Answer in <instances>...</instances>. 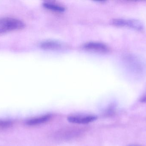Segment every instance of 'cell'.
<instances>
[{"mask_svg": "<svg viewBox=\"0 0 146 146\" xmlns=\"http://www.w3.org/2000/svg\"><path fill=\"white\" fill-rule=\"evenodd\" d=\"M87 50L100 53H106L109 51V48L104 44L99 42H92L86 43L84 45Z\"/></svg>", "mask_w": 146, "mask_h": 146, "instance_id": "cell-4", "label": "cell"}, {"mask_svg": "<svg viewBox=\"0 0 146 146\" xmlns=\"http://www.w3.org/2000/svg\"><path fill=\"white\" fill-rule=\"evenodd\" d=\"M41 46L42 49L47 50H56L60 49L62 44L57 41L48 40L42 42Z\"/></svg>", "mask_w": 146, "mask_h": 146, "instance_id": "cell-7", "label": "cell"}, {"mask_svg": "<svg viewBox=\"0 0 146 146\" xmlns=\"http://www.w3.org/2000/svg\"><path fill=\"white\" fill-rule=\"evenodd\" d=\"M127 59L128 61V63L131 67L132 69L139 73L141 72L143 69V64L140 60L132 55H128Z\"/></svg>", "mask_w": 146, "mask_h": 146, "instance_id": "cell-6", "label": "cell"}, {"mask_svg": "<svg viewBox=\"0 0 146 146\" xmlns=\"http://www.w3.org/2000/svg\"><path fill=\"white\" fill-rule=\"evenodd\" d=\"M12 125V122L10 121L0 120V128H7Z\"/></svg>", "mask_w": 146, "mask_h": 146, "instance_id": "cell-9", "label": "cell"}, {"mask_svg": "<svg viewBox=\"0 0 146 146\" xmlns=\"http://www.w3.org/2000/svg\"><path fill=\"white\" fill-rule=\"evenodd\" d=\"M25 27V23L18 19L11 18L0 19V33L21 30Z\"/></svg>", "mask_w": 146, "mask_h": 146, "instance_id": "cell-1", "label": "cell"}, {"mask_svg": "<svg viewBox=\"0 0 146 146\" xmlns=\"http://www.w3.org/2000/svg\"><path fill=\"white\" fill-rule=\"evenodd\" d=\"M112 24L118 27H128L135 31H142L145 26L141 21L135 19H116L112 21Z\"/></svg>", "mask_w": 146, "mask_h": 146, "instance_id": "cell-2", "label": "cell"}, {"mask_svg": "<svg viewBox=\"0 0 146 146\" xmlns=\"http://www.w3.org/2000/svg\"><path fill=\"white\" fill-rule=\"evenodd\" d=\"M43 6L47 9L57 12H62L65 9L64 7L58 4L51 2H45L43 3Z\"/></svg>", "mask_w": 146, "mask_h": 146, "instance_id": "cell-8", "label": "cell"}, {"mask_svg": "<svg viewBox=\"0 0 146 146\" xmlns=\"http://www.w3.org/2000/svg\"><path fill=\"white\" fill-rule=\"evenodd\" d=\"M139 101L142 103H146V91L141 97Z\"/></svg>", "mask_w": 146, "mask_h": 146, "instance_id": "cell-10", "label": "cell"}, {"mask_svg": "<svg viewBox=\"0 0 146 146\" xmlns=\"http://www.w3.org/2000/svg\"><path fill=\"white\" fill-rule=\"evenodd\" d=\"M51 115L46 114L36 117H32L27 120L26 124L28 126H36L47 122L51 118Z\"/></svg>", "mask_w": 146, "mask_h": 146, "instance_id": "cell-5", "label": "cell"}, {"mask_svg": "<svg viewBox=\"0 0 146 146\" xmlns=\"http://www.w3.org/2000/svg\"><path fill=\"white\" fill-rule=\"evenodd\" d=\"M127 146H142L140 145H136V144H132V145H129Z\"/></svg>", "mask_w": 146, "mask_h": 146, "instance_id": "cell-11", "label": "cell"}, {"mask_svg": "<svg viewBox=\"0 0 146 146\" xmlns=\"http://www.w3.org/2000/svg\"><path fill=\"white\" fill-rule=\"evenodd\" d=\"M98 119V117L90 114H75L69 115L67 120L69 122L75 124H86Z\"/></svg>", "mask_w": 146, "mask_h": 146, "instance_id": "cell-3", "label": "cell"}]
</instances>
